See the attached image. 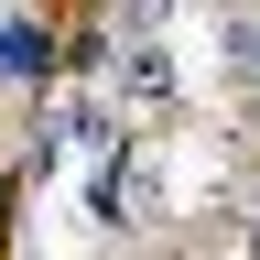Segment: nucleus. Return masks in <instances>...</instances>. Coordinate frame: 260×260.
Wrapping results in <instances>:
<instances>
[{"label": "nucleus", "mask_w": 260, "mask_h": 260, "mask_svg": "<svg viewBox=\"0 0 260 260\" xmlns=\"http://www.w3.org/2000/svg\"><path fill=\"white\" fill-rule=\"evenodd\" d=\"M44 141H54V152H76V162H98L119 130H109V109H98V98H65V109H44Z\"/></svg>", "instance_id": "1"}, {"label": "nucleus", "mask_w": 260, "mask_h": 260, "mask_svg": "<svg viewBox=\"0 0 260 260\" xmlns=\"http://www.w3.org/2000/svg\"><path fill=\"white\" fill-rule=\"evenodd\" d=\"M119 98H130V109H162V98H174V65H162V44H141V32L119 44Z\"/></svg>", "instance_id": "2"}, {"label": "nucleus", "mask_w": 260, "mask_h": 260, "mask_svg": "<svg viewBox=\"0 0 260 260\" xmlns=\"http://www.w3.org/2000/svg\"><path fill=\"white\" fill-rule=\"evenodd\" d=\"M217 65L228 76H260V11H228L217 22Z\"/></svg>", "instance_id": "4"}, {"label": "nucleus", "mask_w": 260, "mask_h": 260, "mask_svg": "<svg viewBox=\"0 0 260 260\" xmlns=\"http://www.w3.org/2000/svg\"><path fill=\"white\" fill-rule=\"evenodd\" d=\"M44 54H54V44H44V22H32V11H0V76H32Z\"/></svg>", "instance_id": "3"}]
</instances>
